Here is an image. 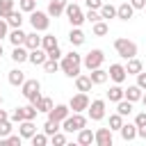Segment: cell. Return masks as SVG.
I'll return each mask as SVG.
<instances>
[{"label": "cell", "mask_w": 146, "mask_h": 146, "mask_svg": "<svg viewBox=\"0 0 146 146\" xmlns=\"http://www.w3.org/2000/svg\"><path fill=\"white\" fill-rule=\"evenodd\" d=\"M137 137L146 139V125H139V128H137Z\"/></svg>", "instance_id": "cell-53"}, {"label": "cell", "mask_w": 146, "mask_h": 146, "mask_svg": "<svg viewBox=\"0 0 146 146\" xmlns=\"http://www.w3.org/2000/svg\"><path fill=\"white\" fill-rule=\"evenodd\" d=\"M48 57H50V59H62V50H59V46H55L52 50H48Z\"/></svg>", "instance_id": "cell-49"}, {"label": "cell", "mask_w": 146, "mask_h": 146, "mask_svg": "<svg viewBox=\"0 0 146 146\" xmlns=\"http://www.w3.org/2000/svg\"><path fill=\"white\" fill-rule=\"evenodd\" d=\"M55 46H59V43H57V36H55V34H43V36H41V48H43L46 52H48V50H52Z\"/></svg>", "instance_id": "cell-30"}, {"label": "cell", "mask_w": 146, "mask_h": 146, "mask_svg": "<svg viewBox=\"0 0 146 146\" xmlns=\"http://www.w3.org/2000/svg\"><path fill=\"white\" fill-rule=\"evenodd\" d=\"M68 114H71V107H68V105H52V110L48 112V119H50V121H59V123H62Z\"/></svg>", "instance_id": "cell-12"}, {"label": "cell", "mask_w": 146, "mask_h": 146, "mask_svg": "<svg viewBox=\"0 0 146 146\" xmlns=\"http://www.w3.org/2000/svg\"><path fill=\"white\" fill-rule=\"evenodd\" d=\"M5 21H7V25H9V27H21V25H23V11H21V9H18V11L14 9Z\"/></svg>", "instance_id": "cell-29"}, {"label": "cell", "mask_w": 146, "mask_h": 146, "mask_svg": "<svg viewBox=\"0 0 146 146\" xmlns=\"http://www.w3.org/2000/svg\"><path fill=\"white\" fill-rule=\"evenodd\" d=\"M141 103H144V107H146V91L141 94Z\"/></svg>", "instance_id": "cell-55"}, {"label": "cell", "mask_w": 146, "mask_h": 146, "mask_svg": "<svg viewBox=\"0 0 146 146\" xmlns=\"http://www.w3.org/2000/svg\"><path fill=\"white\" fill-rule=\"evenodd\" d=\"M48 139L52 141V146H64V144H66V135H64V130H57V132L50 135Z\"/></svg>", "instance_id": "cell-40"}, {"label": "cell", "mask_w": 146, "mask_h": 146, "mask_svg": "<svg viewBox=\"0 0 146 146\" xmlns=\"http://www.w3.org/2000/svg\"><path fill=\"white\" fill-rule=\"evenodd\" d=\"M139 71H144V64H141L137 57H130L128 64H125V73H128V75H137Z\"/></svg>", "instance_id": "cell-28"}, {"label": "cell", "mask_w": 146, "mask_h": 146, "mask_svg": "<svg viewBox=\"0 0 146 146\" xmlns=\"http://www.w3.org/2000/svg\"><path fill=\"white\" fill-rule=\"evenodd\" d=\"M7 119H9V114H7L5 110H0V123H2V121H7Z\"/></svg>", "instance_id": "cell-54"}, {"label": "cell", "mask_w": 146, "mask_h": 146, "mask_svg": "<svg viewBox=\"0 0 146 146\" xmlns=\"http://www.w3.org/2000/svg\"><path fill=\"white\" fill-rule=\"evenodd\" d=\"M27 48L25 46H14V50H11V59L16 62V64H23V62H27Z\"/></svg>", "instance_id": "cell-22"}, {"label": "cell", "mask_w": 146, "mask_h": 146, "mask_svg": "<svg viewBox=\"0 0 146 146\" xmlns=\"http://www.w3.org/2000/svg\"><path fill=\"white\" fill-rule=\"evenodd\" d=\"M87 112H89V119H91V121H100V119L105 116V100H103V98L91 100L89 107H87Z\"/></svg>", "instance_id": "cell-9"}, {"label": "cell", "mask_w": 146, "mask_h": 146, "mask_svg": "<svg viewBox=\"0 0 146 146\" xmlns=\"http://www.w3.org/2000/svg\"><path fill=\"white\" fill-rule=\"evenodd\" d=\"M30 25H32V30H36V32H46L48 25H50V16H48L46 11L34 9V11H30Z\"/></svg>", "instance_id": "cell-7"}, {"label": "cell", "mask_w": 146, "mask_h": 146, "mask_svg": "<svg viewBox=\"0 0 146 146\" xmlns=\"http://www.w3.org/2000/svg\"><path fill=\"white\" fill-rule=\"evenodd\" d=\"M137 87L146 91V73H144V71H139V73H137Z\"/></svg>", "instance_id": "cell-48"}, {"label": "cell", "mask_w": 146, "mask_h": 146, "mask_svg": "<svg viewBox=\"0 0 146 146\" xmlns=\"http://www.w3.org/2000/svg\"><path fill=\"white\" fill-rule=\"evenodd\" d=\"M0 144H9V146H21L23 144V137L21 135H7L0 139Z\"/></svg>", "instance_id": "cell-39"}, {"label": "cell", "mask_w": 146, "mask_h": 146, "mask_svg": "<svg viewBox=\"0 0 146 146\" xmlns=\"http://www.w3.org/2000/svg\"><path fill=\"white\" fill-rule=\"evenodd\" d=\"M2 55H5V48H2V43H0V57H2Z\"/></svg>", "instance_id": "cell-56"}, {"label": "cell", "mask_w": 146, "mask_h": 146, "mask_svg": "<svg viewBox=\"0 0 146 146\" xmlns=\"http://www.w3.org/2000/svg\"><path fill=\"white\" fill-rule=\"evenodd\" d=\"M34 107H36L39 112H46V114H48V112L52 110V100H50L48 96H41V98H39L36 103H34Z\"/></svg>", "instance_id": "cell-33"}, {"label": "cell", "mask_w": 146, "mask_h": 146, "mask_svg": "<svg viewBox=\"0 0 146 146\" xmlns=\"http://www.w3.org/2000/svg\"><path fill=\"white\" fill-rule=\"evenodd\" d=\"M48 59V52L39 46V48H32L30 52H27V62H32L34 66H43V62Z\"/></svg>", "instance_id": "cell-13"}, {"label": "cell", "mask_w": 146, "mask_h": 146, "mask_svg": "<svg viewBox=\"0 0 146 146\" xmlns=\"http://www.w3.org/2000/svg\"><path fill=\"white\" fill-rule=\"evenodd\" d=\"M91 87H94V82H91L89 75H82V73H80V75L75 78V89H78V91H91Z\"/></svg>", "instance_id": "cell-24"}, {"label": "cell", "mask_w": 146, "mask_h": 146, "mask_svg": "<svg viewBox=\"0 0 146 146\" xmlns=\"http://www.w3.org/2000/svg\"><path fill=\"white\" fill-rule=\"evenodd\" d=\"M9 119H11L14 123H21V121H25V112H23V107H16V110L9 114Z\"/></svg>", "instance_id": "cell-45"}, {"label": "cell", "mask_w": 146, "mask_h": 146, "mask_svg": "<svg viewBox=\"0 0 146 146\" xmlns=\"http://www.w3.org/2000/svg\"><path fill=\"white\" fill-rule=\"evenodd\" d=\"M84 32L80 30V27H73L71 32H68V41H71V46H82L84 43Z\"/></svg>", "instance_id": "cell-26"}, {"label": "cell", "mask_w": 146, "mask_h": 146, "mask_svg": "<svg viewBox=\"0 0 146 146\" xmlns=\"http://www.w3.org/2000/svg\"><path fill=\"white\" fill-rule=\"evenodd\" d=\"M121 98H123V89H121V84H116V82H114V87H110V91H107V100L119 103Z\"/></svg>", "instance_id": "cell-31"}, {"label": "cell", "mask_w": 146, "mask_h": 146, "mask_svg": "<svg viewBox=\"0 0 146 146\" xmlns=\"http://www.w3.org/2000/svg\"><path fill=\"white\" fill-rule=\"evenodd\" d=\"M107 78L112 80V82H116V84H121L125 78H128V73H125V66L123 64H110V71H107Z\"/></svg>", "instance_id": "cell-10"}, {"label": "cell", "mask_w": 146, "mask_h": 146, "mask_svg": "<svg viewBox=\"0 0 146 146\" xmlns=\"http://www.w3.org/2000/svg\"><path fill=\"white\" fill-rule=\"evenodd\" d=\"M0 105H2V94H0Z\"/></svg>", "instance_id": "cell-57"}, {"label": "cell", "mask_w": 146, "mask_h": 146, "mask_svg": "<svg viewBox=\"0 0 146 146\" xmlns=\"http://www.w3.org/2000/svg\"><path fill=\"white\" fill-rule=\"evenodd\" d=\"M64 7H66V0H50L48 2V16L50 18H57V16H62L64 14Z\"/></svg>", "instance_id": "cell-15"}, {"label": "cell", "mask_w": 146, "mask_h": 146, "mask_svg": "<svg viewBox=\"0 0 146 146\" xmlns=\"http://www.w3.org/2000/svg\"><path fill=\"white\" fill-rule=\"evenodd\" d=\"M23 112H25V119H30V121H34V119H36V114H39V110H36L32 103H30V105H25V107H23Z\"/></svg>", "instance_id": "cell-44"}, {"label": "cell", "mask_w": 146, "mask_h": 146, "mask_svg": "<svg viewBox=\"0 0 146 146\" xmlns=\"http://www.w3.org/2000/svg\"><path fill=\"white\" fill-rule=\"evenodd\" d=\"M23 46H25L27 50H32V48H39V46H41V36L36 34V30H34V32H30V34H25Z\"/></svg>", "instance_id": "cell-27"}, {"label": "cell", "mask_w": 146, "mask_h": 146, "mask_svg": "<svg viewBox=\"0 0 146 146\" xmlns=\"http://www.w3.org/2000/svg\"><path fill=\"white\" fill-rule=\"evenodd\" d=\"M78 144H80V146H91V144H94V132H91L87 125H84L82 130H78Z\"/></svg>", "instance_id": "cell-20"}, {"label": "cell", "mask_w": 146, "mask_h": 146, "mask_svg": "<svg viewBox=\"0 0 146 146\" xmlns=\"http://www.w3.org/2000/svg\"><path fill=\"white\" fill-rule=\"evenodd\" d=\"M14 11V0H0V18H7Z\"/></svg>", "instance_id": "cell-35"}, {"label": "cell", "mask_w": 146, "mask_h": 146, "mask_svg": "<svg viewBox=\"0 0 146 146\" xmlns=\"http://www.w3.org/2000/svg\"><path fill=\"white\" fill-rule=\"evenodd\" d=\"M84 21H89V23H96V21H103V18H100L98 9H89V11L84 14Z\"/></svg>", "instance_id": "cell-46"}, {"label": "cell", "mask_w": 146, "mask_h": 146, "mask_svg": "<svg viewBox=\"0 0 146 146\" xmlns=\"http://www.w3.org/2000/svg\"><path fill=\"white\" fill-rule=\"evenodd\" d=\"M132 14H135V7H132L130 2H121V5L116 7V18H121V21H130Z\"/></svg>", "instance_id": "cell-16"}, {"label": "cell", "mask_w": 146, "mask_h": 146, "mask_svg": "<svg viewBox=\"0 0 146 146\" xmlns=\"http://www.w3.org/2000/svg\"><path fill=\"white\" fill-rule=\"evenodd\" d=\"M21 91H23V96H25L32 105L41 98V84H39V80H25V82L21 84Z\"/></svg>", "instance_id": "cell-6"}, {"label": "cell", "mask_w": 146, "mask_h": 146, "mask_svg": "<svg viewBox=\"0 0 146 146\" xmlns=\"http://www.w3.org/2000/svg\"><path fill=\"white\" fill-rule=\"evenodd\" d=\"M98 14H100V18H103V21L116 18V7H114V5H110V2H107V5L103 2V5H100V9H98Z\"/></svg>", "instance_id": "cell-25"}, {"label": "cell", "mask_w": 146, "mask_h": 146, "mask_svg": "<svg viewBox=\"0 0 146 146\" xmlns=\"http://www.w3.org/2000/svg\"><path fill=\"white\" fill-rule=\"evenodd\" d=\"M112 141H114V137H112L110 128H98L94 132V144H98V146H112Z\"/></svg>", "instance_id": "cell-11"}, {"label": "cell", "mask_w": 146, "mask_h": 146, "mask_svg": "<svg viewBox=\"0 0 146 146\" xmlns=\"http://www.w3.org/2000/svg\"><path fill=\"white\" fill-rule=\"evenodd\" d=\"M43 68H46V73H55V71H59V59H46L43 62Z\"/></svg>", "instance_id": "cell-42"}, {"label": "cell", "mask_w": 146, "mask_h": 146, "mask_svg": "<svg viewBox=\"0 0 146 146\" xmlns=\"http://www.w3.org/2000/svg\"><path fill=\"white\" fill-rule=\"evenodd\" d=\"M30 141H32V146H46L48 144V135L46 132H34L30 137Z\"/></svg>", "instance_id": "cell-37"}, {"label": "cell", "mask_w": 146, "mask_h": 146, "mask_svg": "<svg viewBox=\"0 0 146 146\" xmlns=\"http://www.w3.org/2000/svg\"><path fill=\"white\" fill-rule=\"evenodd\" d=\"M135 125L139 128V125H146V112H139L137 116H135Z\"/></svg>", "instance_id": "cell-50"}, {"label": "cell", "mask_w": 146, "mask_h": 146, "mask_svg": "<svg viewBox=\"0 0 146 146\" xmlns=\"http://www.w3.org/2000/svg\"><path fill=\"white\" fill-rule=\"evenodd\" d=\"M64 14H66V18H68V23H71L73 27H80V25L84 23V11L80 9V5H78L75 0H73V2H66Z\"/></svg>", "instance_id": "cell-4"}, {"label": "cell", "mask_w": 146, "mask_h": 146, "mask_svg": "<svg viewBox=\"0 0 146 146\" xmlns=\"http://www.w3.org/2000/svg\"><path fill=\"white\" fill-rule=\"evenodd\" d=\"M119 132H121L123 141H132V139L137 137V125H135V123H123V125L119 128Z\"/></svg>", "instance_id": "cell-18"}, {"label": "cell", "mask_w": 146, "mask_h": 146, "mask_svg": "<svg viewBox=\"0 0 146 146\" xmlns=\"http://www.w3.org/2000/svg\"><path fill=\"white\" fill-rule=\"evenodd\" d=\"M57 130H62V123H59V121H50V119H48V121L43 123V132H46L48 137H50V135H55Z\"/></svg>", "instance_id": "cell-34"}, {"label": "cell", "mask_w": 146, "mask_h": 146, "mask_svg": "<svg viewBox=\"0 0 146 146\" xmlns=\"http://www.w3.org/2000/svg\"><path fill=\"white\" fill-rule=\"evenodd\" d=\"M34 132H36V125H34V121L25 119V121H21V123H18V135H21L23 139H30Z\"/></svg>", "instance_id": "cell-14"}, {"label": "cell", "mask_w": 146, "mask_h": 146, "mask_svg": "<svg viewBox=\"0 0 146 146\" xmlns=\"http://www.w3.org/2000/svg\"><path fill=\"white\" fill-rule=\"evenodd\" d=\"M107 32H110V27H107L105 21H96V23H94V34H96V36H105Z\"/></svg>", "instance_id": "cell-38"}, {"label": "cell", "mask_w": 146, "mask_h": 146, "mask_svg": "<svg viewBox=\"0 0 146 146\" xmlns=\"http://www.w3.org/2000/svg\"><path fill=\"white\" fill-rule=\"evenodd\" d=\"M84 5H87V9H100L103 0H84Z\"/></svg>", "instance_id": "cell-51"}, {"label": "cell", "mask_w": 146, "mask_h": 146, "mask_svg": "<svg viewBox=\"0 0 146 146\" xmlns=\"http://www.w3.org/2000/svg\"><path fill=\"white\" fill-rule=\"evenodd\" d=\"M11 130H14V121H11V119L2 121V123H0V139L7 137V135H11Z\"/></svg>", "instance_id": "cell-41"}, {"label": "cell", "mask_w": 146, "mask_h": 146, "mask_svg": "<svg viewBox=\"0 0 146 146\" xmlns=\"http://www.w3.org/2000/svg\"><path fill=\"white\" fill-rule=\"evenodd\" d=\"M18 9L30 14V11H34V9H36V0H21V2H18Z\"/></svg>", "instance_id": "cell-43"}, {"label": "cell", "mask_w": 146, "mask_h": 146, "mask_svg": "<svg viewBox=\"0 0 146 146\" xmlns=\"http://www.w3.org/2000/svg\"><path fill=\"white\" fill-rule=\"evenodd\" d=\"M130 5L135 9H146V0H130Z\"/></svg>", "instance_id": "cell-52"}, {"label": "cell", "mask_w": 146, "mask_h": 146, "mask_svg": "<svg viewBox=\"0 0 146 146\" xmlns=\"http://www.w3.org/2000/svg\"><path fill=\"white\" fill-rule=\"evenodd\" d=\"M116 112H119L121 116H130V114H132V103L125 100V98H121V100L116 103Z\"/></svg>", "instance_id": "cell-32"}, {"label": "cell", "mask_w": 146, "mask_h": 146, "mask_svg": "<svg viewBox=\"0 0 146 146\" xmlns=\"http://www.w3.org/2000/svg\"><path fill=\"white\" fill-rule=\"evenodd\" d=\"M7 34H9V25H7V21H5V18H0V41H2V39H7Z\"/></svg>", "instance_id": "cell-47"}, {"label": "cell", "mask_w": 146, "mask_h": 146, "mask_svg": "<svg viewBox=\"0 0 146 146\" xmlns=\"http://www.w3.org/2000/svg\"><path fill=\"white\" fill-rule=\"evenodd\" d=\"M7 39L11 41V46H23V41H25V32H23L21 27H11V32L7 34Z\"/></svg>", "instance_id": "cell-21"}, {"label": "cell", "mask_w": 146, "mask_h": 146, "mask_svg": "<svg viewBox=\"0 0 146 146\" xmlns=\"http://www.w3.org/2000/svg\"><path fill=\"white\" fill-rule=\"evenodd\" d=\"M89 96H87V91H78L75 96H71V100H68V107L73 110V112H84L87 107H89Z\"/></svg>", "instance_id": "cell-8"}, {"label": "cell", "mask_w": 146, "mask_h": 146, "mask_svg": "<svg viewBox=\"0 0 146 146\" xmlns=\"http://www.w3.org/2000/svg\"><path fill=\"white\" fill-rule=\"evenodd\" d=\"M114 50L121 59H130V57H137V43L125 39V36H119L114 39Z\"/></svg>", "instance_id": "cell-2"}, {"label": "cell", "mask_w": 146, "mask_h": 146, "mask_svg": "<svg viewBox=\"0 0 146 146\" xmlns=\"http://www.w3.org/2000/svg\"><path fill=\"white\" fill-rule=\"evenodd\" d=\"M87 125V116H82V112H73L62 121V130L64 132H78Z\"/></svg>", "instance_id": "cell-3"}, {"label": "cell", "mask_w": 146, "mask_h": 146, "mask_svg": "<svg viewBox=\"0 0 146 146\" xmlns=\"http://www.w3.org/2000/svg\"><path fill=\"white\" fill-rule=\"evenodd\" d=\"M103 62H105V52H103L100 48H94V50H89V52L84 55V59H82V66H84L87 71H94V68L103 66Z\"/></svg>", "instance_id": "cell-5"}, {"label": "cell", "mask_w": 146, "mask_h": 146, "mask_svg": "<svg viewBox=\"0 0 146 146\" xmlns=\"http://www.w3.org/2000/svg\"><path fill=\"white\" fill-rule=\"evenodd\" d=\"M123 125V116L119 114V112H114V114H110V130L114 132V130H119Z\"/></svg>", "instance_id": "cell-36"}, {"label": "cell", "mask_w": 146, "mask_h": 146, "mask_svg": "<svg viewBox=\"0 0 146 146\" xmlns=\"http://www.w3.org/2000/svg\"><path fill=\"white\" fill-rule=\"evenodd\" d=\"M141 94H144V89H139L137 84H130L128 89H123V98H125V100H130V103L141 100Z\"/></svg>", "instance_id": "cell-17"}, {"label": "cell", "mask_w": 146, "mask_h": 146, "mask_svg": "<svg viewBox=\"0 0 146 146\" xmlns=\"http://www.w3.org/2000/svg\"><path fill=\"white\" fill-rule=\"evenodd\" d=\"M7 80H9V84H11V87H21V84L25 82V75H23V71H21V68H11V71H9V75H7Z\"/></svg>", "instance_id": "cell-23"}, {"label": "cell", "mask_w": 146, "mask_h": 146, "mask_svg": "<svg viewBox=\"0 0 146 146\" xmlns=\"http://www.w3.org/2000/svg\"><path fill=\"white\" fill-rule=\"evenodd\" d=\"M59 68H62V73H64L66 78H78V75H80V68H82V55H78L75 50L62 55Z\"/></svg>", "instance_id": "cell-1"}, {"label": "cell", "mask_w": 146, "mask_h": 146, "mask_svg": "<svg viewBox=\"0 0 146 146\" xmlns=\"http://www.w3.org/2000/svg\"><path fill=\"white\" fill-rule=\"evenodd\" d=\"M89 78H91V82L94 84H105L110 78H107V71H103V66H98V68H94V71H89Z\"/></svg>", "instance_id": "cell-19"}]
</instances>
